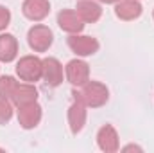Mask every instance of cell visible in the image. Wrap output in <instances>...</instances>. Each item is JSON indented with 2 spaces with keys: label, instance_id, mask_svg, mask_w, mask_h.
<instances>
[{
  "label": "cell",
  "instance_id": "4",
  "mask_svg": "<svg viewBox=\"0 0 154 153\" xmlns=\"http://www.w3.org/2000/svg\"><path fill=\"white\" fill-rule=\"evenodd\" d=\"M18 112H16V117H18V122L23 130H32L36 128L41 121V106L38 105V101H32V103H27V105H20L16 106Z\"/></svg>",
  "mask_w": 154,
  "mask_h": 153
},
{
  "label": "cell",
  "instance_id": "20",
  "mask_svg": "<svg viewBox=\"0 0 154 153\" xmlns=\"http://www.w3.org/2000/svg\"><path fill=\"white\" fill-rule=\"evenodd\" d=\"M152 18H154V11H152Z\"/></svg>",
  "mask_w": 154,
  "mask_h": 153
},
{
  "label": "cell",
  "instance_id": "7",
  "mask_svg": "<svg viewBox=\"0 0 154 153\" xmlns=\"http://www.w3.org/2000/svg\"><path fill=\"white\" fill-rule=\"evenodd\" d=\"M57 25L65 33H68V34H79L84 29L82 18L77 15V11H74V9H63V11H59V15H57Z\"/></svg>",
  "mask_w": 154,
  "mask_h": 153
},
{
  "label": "cell",
  "instance_id": "13",
  "mask_svg": "<svg viewBox=\"0 0 154 153\" xmlns=\"http://www.w3.org/2000/svg\"><path fill=\"white\" fill-rule=\"evenodd\" d=\"M142 11H143V7H142L140 0H118L115 4V15L125 22L136 20L142 15Z\"/></svg>",
  "mask_w": 154,
  "mask_h": 153
},
{
  "label": "cell",
  "instance_id": "9",
  "mask_svg": "<svg viewBox=\"0 0 154 153\" xmlns=\"http://www.w3.org/2000/svg\"><path fill=\"white\" fill-rule=\"evenodd\" d=\"M22 13L25 18L39 22L48 16L50 13V2L48 0H23L22 4Z\"/></svg>",
  "mask_w": 154,
  "mask_h": 153
},
{
  "label": "cell",
  "instance_id": "18",
  "mask_svg": "<svg viewBox=\"0 0 154 153\" xmlns=\"http://www.w3.org/2000/svg\"><path fill=\"white\" fill-rule=\"evenodd\" d=\"M9 22H11V11L5 5H0V33L9 25Z\"/></svg>",
  "mask_w": 154,
  "mask_h": 153
},
{
  "label": "cell",
  "instance_id": "15",
  "mask_svg": "<svg viewBox=\"0 0 154 153\" xmlns=\"http://www.w3.org/2000/svg\"><path fill=\"white\" fill-rule=\"evenodd\" d=\"M18 56V41L13 34H0V61L11 63Z\"/></svg>",
  "mask_w": 154,
  "mask_h": 153
},
{
  "label": "cell",
  "instance_id": "8",
  "mask_svg": "<svg viewBox=\"0 0 154 153\" xmlns=\"http://www.w3.org/2000/svg\"><path fill=\"white\" fill-rule=\"evenodd\" d=\"M97 144L104 153H115L120 148V141H118V133L111 124H104L99 132H97Z\"/></svg>",
  "mask_w": 154,
  "mask_h": 153
},
{
  "label": "cell",
  "instance_id": "16",
  "mask_svg": "<svg viewBox=\"0 0 154 153\" xmlns=\"http://www.w3.org/2000/svg\"><path fill=\"white\" fill-rule=\"evenodd\" d=\"M16 85H18V81L13 76H0V96L11 99V96H13Z\"/></svg>",
  "mask_w": 154,
  "mask_h": 153
},
{
  "label": "cell",
  "instance_id": "1",
  "mask_svg": "<svg viewBox=\"0 0 154 153\" xmlns=\"http://www.w3.org/2000/svg\"><path fill=\"white\" fill-rule=\"evenodd\" d=\"M74 99L82 101L90 108H99L104 106L109 99V90L104 83L100 81H86L84 85L79 86V90H74Z\"/></svg>",
  "mask_w": 154,
  "mask_h": 153
},
{
  "label": "cell",
  "instance_id": "10",
  "mask_svg": "<svg viewBox=\"0 0 154 153\" xmlns=\"http://www.w3.org/2000/svg\"><path fill=\"white\" fill-rule=\"evenodd\" d=\"M86 108L88 106L82 101H79V99H74V103L70 105V108H68V126H70L72 133H79L84 128L86 117H88Z\"/></svg>",
  "mask_w": 154,
  "mask_h": 153
},
{
  "label": "cell",
  "instance_id": "14",
  "mask_svg": "<svg viewBox=\"0 0 154 153\" xmlns=\"http://www.w3.org/2000/svg\"><path fill=\"white\" fill-rule=\"evenodd\" d=\"M77 15L82 18L84 24H95L100 16H102V7L100 4L93 2V0H79L75 7Z\"/></svg>",
  "mask_w": 154,
  "mask_h": 153
},
{
  "label": "cell",
  "instance_id": "17",
  "mask_svg": "<svg viewBox=\"0 0 154 153\" xmlns=\"http://www.w3.org/2000/svg\"><path fill=\"white\" fill-rule=\"evenodd\" d=\"M11 117H13V101L9 97L0 96V124L9 122Z\"/></svg>",
  "mask_w": 154,
  "mask_h": 153
},
{
  "label": "cell",
  "instance_id": "3",
  "mask_svg": "<svg viewBox=\"0 0 154 153\" xmlns=\"http://www.w3.org/2000/svg\"><path fill=\"white\" fill-rule=\"evenodd\" d=\"M27 41H29V47L34 50V52H45L50 49L52 41H54V34L52 31L47 27V25H32L27 33Z\"/></svg>",
  "mask_w": 154,
  "mask_h": 153
},
{
  "label": "cell",
  "instance_id": "12",
  "mask_svg": "<svg viewBox=\"0 0 154 153\" xmlns=\"http://www.w3.org/2000/svg\"><path fill=\"white\" fill-rule=\"evenodd\" d=\"M11 101L14 106H20V105H27V103H32V101H38V90L34 86V83H20L16 85L13 96H11Z\"/></svg>",
  "mask_w": 154,
  "mask_h": 153
},
{
  "label": "cell",
  "instance_id": "6",
  "mask_svg": "<svg viewBox=\"0 0 154 153\" xmlns=\"http://www.w3.org/2000/svg\"><path fill=\"white\" fill-rule=\"evenodd\" d=\"M65 74H66V79L70 85L81 86L90 79V65L82 60H70L66 63Z\"/></svg>",
  "mask_w": 154,
  "mask_h": 153
},
{
  "label": "cell",
  "instance_id": "2",
  "mask_svg": "<svg viewBox=\"0 0 154 153\" xmlns=\"http://www.w3.org/2000/svg\"><path fill=\"white\" fill-rule=\"evenodd\" d=\"M16 76L22 81L36 83L43 76V60L38 56H23L16 63Z\"/></svg>",
  "mask_w": 154,
  "mask_h": 153
},
{
  "label": "cell",
  "instance_id": "5",
  "mask_svg": "<svg viewBox=\"0 0 154 153\" xmlns=\"http://www.w3.org/2000/svg\"><path fill=\"white\" fill-rule=\"evenodd\" d=\"M68 47L72 49V52H75L77 56L86 58V56H93L99 50V41L93 36H84V34H70L68 36Z\"/></svg>",
  "mask_w": 154,
  "mask_h": 153
},
{
  "label": "cell",
  "instance_id": "19",
  "mask_svg": "<svg viewBox=\"0 0 154 153\" xmlns=\"http://www.w3.org/2000/svg\"><path fill=\"white\" fill-rule=\"evenodd\" d=\"M99 2H102V4H116L118 0H99Z\"/></svg>",
  "mask_w": 154,
  "mask_h": 153
},
{
  "label": "cell",
  "instance_id": "11",
  "mask_svg": "<svg viewBox=\"0 0 154 153\" xmlns=\"http://www.w3.org/2000/svg\"><path fill=\"white\" fill-rule=\"evenodd\" d=\"M43 79L48 86H59L63 83V65L56 58L43 60Z\"/></svg>",
  "mask_w": 154,
  "mask_h": 153
}]
</instances>
